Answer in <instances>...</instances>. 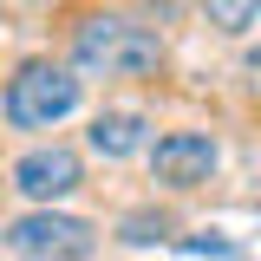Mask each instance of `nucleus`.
I'll return each mask as SVG.
<instances>
[{"label": "nucleus", "mask_w": 261, "mask_h": 261, "mask_svg": "<svg viewBox=\"0 0 261 261\" xmlns=\"http://www.w3.org/2000/svg\"><path fill=\"white\" fill-rule=\"evenodd\" d=\"M0 248L13 261H85L98 248L92 222L65 216V209H27L13 222H0Z\"/></svg>", "instance_id": "obj_3"}, {"label": "nucleus", "mask_w": 261, "mask_h": 261, "mask_svg": "<svg viewBox=\"0 0 261 261\" xmlns=\"http://www.w3.org/2000/svg\"><path fill=\"white\" fill-rule=\"evenodd\" d=\"M85 137L98 157H130V150H144V118L137 111H98Z\"/></svg>", "instance_id": "obj_6"}, {"label": "nucleus", "mask_w": 261, "mask_h": 261, "mask_svg": "<svg viewBox=\"0 0 261 261\" xmlns=\"http://www.w3.org/2000/svg\"><path fill=\"white\" fill-rule=\"evenodd\" d=\"M79 183H85V163H79V150H65V144H39V150H27V157L13 163V190L27 196V202H39V209H53Z\"/></svg>", "instance_id": "obj_5"}, {"label": "nucleus", "mask_w": 261, "mask_h": 261, "mask_svg": "<svg viewBox=\"0 0 261 261\" xmlns=\"http://www.w3.org/2000/svg\"><path fill=\"white\" fill-rule=\"evenodd\" d=\"M72 65L85 79H144L163 65V39L157 27H137L124 13H92L72 33Z\"/></svg>", "instance_id": "obj_1"}, {"label": "nucleus", "mask_w": 261, "mask_h": 261, "mask_svg": "<svg viewBox=\"0 0 261 261\" xmlns=\"http://www.w3.org/2000/svg\"><path fill=\"white\" fill-rule=\"evenodd\" d=\"M216 137L209 130H170L150 144V176H157L163 190H196V183H209L216 176Z\"/></svg>", "instance_id": "obj_4"}, {"label": "nucleus", "mask_w": 261, "mask_h": 261, "mask_svg": "<svg viewBox=\"0 0 261 261\" xmlns=\"http://www.w3.org/2000/svg\"><path fill=\"white\" fill-rule=\"evenodd\" d=\"M202 13H209V27H216V33L242 39V33L261 20V0H202Z\"/></svg>", "instance_id": "obj_7"}, {"label": "nucleus", "mask_w": 261, "mask_h": 261, "mask_svg": "<svg viewBox=\"0 0 261 261\" xmlns=\"http://www.w3.org/2000/svg\"><path fill=\"white\" fill-rule=\"evenodd\" d=\"M7 124L13 130H53L59 118L79 111V79L53 59H27L13 79H7V98H0Z\"/></svg>", "instance_id": "obj_2"}, {"label": "nucleus", "mask_w": 261, "mask_h": 261, "mask_svg": "<svg viewBox=\"0 0 261 261\" xmlns=\"http://www.w3.org/2000/svg\"><path fill=\"white\" fill-rule=\"evenodd\" d=\"M248 79L261 85V46H248Z\"/></svg>", "instance_id": "obj_10"}, {"label": "nucleus", "mask_w": 261, "mask_h": 261, "mask_svg": "<svg viewBox=\"0 0 261 261\" xmlns=\"http://www.w3.org/2000/svg\"><path fill=\"white\" fill-rule=\"evenodd\" d=\"M170 216H163V209H130L124 222H118V242H130V248H150V242H163V235H170Z\"/></svg>", "instance_id": "obj_8"}, {"label": "nucleus", "mask_w": 261, "mask_h": 261, "mask_svg": "<svg viewBox=\"0 0 261 261\" xmlns=\"http://www.w3.org/2000/svg\"><path fill=\"white\" fill-rule=\"evenodd\" d=\"M176 255H190V261H235V242H222V235H183Z\"/></svg>", "instance_id": "obj_9"}]
</instances>
